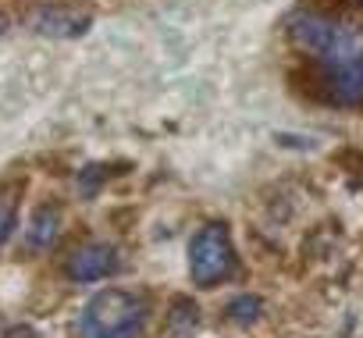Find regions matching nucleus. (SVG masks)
Listing matches in <instances>:
<instances>
[{
    "mask_svg": "<svg viewBox=\"0 0 363 338\" xmlns=\"http://www.w3.org/2000/svg\"><path fill=\"white\" fill-rule=\"evenodd\" d=\"M146 299L125 288L96 292L79 317L82 338H139L146 327Z\"/></svg>",
    "mask_w": 363,
    "mask_h": 338,
    "instance_id": "nucleus-1",
    "label": "nucleus"
},
{
    "mask_svg": "<svg viewBox=\"0 0 363 338\" xmlns=\"http://www.w3.org/2000/svg\"><path fill=\"white\" fill-rule=\"evenodd\" d=\"M289 36L299 50L320 57L324 64H342L363 54V36L352 26L331 22L324 15H296L289 22Z\"/></svg>",
    "mask_w": 363,
    "mask_h": 338,
    "instance_id": "nucleus-2",
    "label": "nucleus"
},
{
    "mask_svg": "<svg viewBox=\"0 0 363 338\" xmlns=\"http://www.w3.org/2000/svg\"><path fill=\"white\" fill-rule=\"evenodd\" d=\"M235 271V246L225 225H203L189 242V274L196 288H214Z\"/></svg>",
    "mask_w": 363,
    "mask_h": 338,
    "instance_id": "nucleus-3",
    "label": "nucleus"
},
{
    "mask_svg": "<svg viewBox=\"0 0 363 338\" xmlns=\"http://www.w3.org/2000/svg\"><path fill=\"white\" fill-rule=\"evenodd\" d=\"M65 271L72 281H100V278L118 271V253L107 242H86L68 257Z\"/></svg>",
    "mask_w": 363,
    "mask_h": 338,
    "instance_id": "nucleus-4",
    "label": "nucleus"
},
{
    "mask_svg": "<svg viewBox=\"0 0 363 338\" xmlns=\"http://www.w3.org/2000/svg\"><path fill=\"white\" fill-rule=\"evenodd\" d=\"M93 26L89 15H79L72 8H40L33 15V29L40 36H54V40H72V36H82L86 29Z\"/></svg>",
    "mask_w": 363,
    "mask_h": 338,
    "instance_id": "nucleus-5",
    "label": "nucleus"
},
{
    "mask_svg": "<svg viewBox=\"0 0 363 338\" xmlns=\"http://www.w3.org/2000/svg\"><path fill=\"white\" fill-rule=\"evenodd\" d=\"M328 93L352 107V103H363V54L352 57V61H342V64H328V79H324Z\"/></svg>",
    "mask_w": 363,
    "mask_h": 338,
    "instance_id": "nucleus-6",
    "label": "nucleus"
},
{
    "mask_svg": "<svg viewBox=\"0 0 363 338\" xmlns=\"http://www.w3.org/2000/svg\"><path fill=\"white\" fill-rule=\"evenodd\" d=\"M29 242L36 246V249H50L54 242H57V235H61V210L57 207H40L36 214H33V221H29Z\"/></svg>",
    "mask_w": 363,
    "mask_h": 338,
    "instance_id": "nucleus-7",
    "label": "nucleus"
},
{
    "mask_svg": "<svg viewBox=\"0 0 363 338\" xmlns=\"http://www.w3.org/2000/svg\"><path fill=\"white\" fill-rule=\"evenodd\" d=\"M196 327H200V306L193 299H186V295H178L171 303V313H167V331L174 338H189Z\"/></svg>",
    "mask_w": 363,
    "mask_h": 338,
    "instance_id": "nucleus-8",
    "label": "nucleus"
},
{
    "mask_svg": "<svg viewBox=\"0 0 363 338\" xmlns=\"http://www.w3.org/2000/svg\"><path fill=\"white\" fill-rule=\"evenodd\" d=\"M260 310H264V303L257 299V295H235L232 303H228V320L232 324H239V327H250L257 317H260Z\"/></svg>",
    "mask_w": 363,
    "mask_h": 338,
    "instance_id": "nucleus-9",
    "label": "nucleus"
},
{
    "mask_svg": "<svg viewBox=\"0 0 363 338\" xmlns=\"http://www.w3.org/2000/svg\"><path fill=\"white\" fill-rule=\"evenodd\" d=\"M15 232V193L0 189V242Z\"/></svg>",
    "mask_w": 363,
    "mask_h": 338,
    "instance_id": "nucleus-10",
    "label": "nucleus"
},
{
    "mask_svg": "<svg viewBox=\"0 0 363 338\" xmlns=\"http://www.w3.org/2000/svg\"><path fill=\"white\" fill-rule=\"evenodd\" d=\"M359 4H363V0H359Z\"/></svg>",
    "mask_w": 363,
    "mask_h": 338,
    "instance_id": "nucleus-11",
    "label": "nucleus"
}]
</instances>
